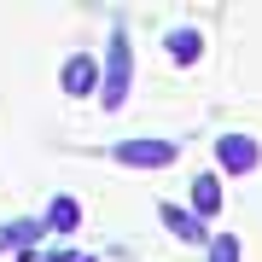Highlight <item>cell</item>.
Returning <instances> with one entry per match:
<instances>
[{"instance_id":"cell-1","label":"cell","mask_w":262,"mask_h":262,"mask_svg":"<svg viewBox=\"0 0 262 262\" xmlns=\"http://www.w3.org/2000/svg\"><path fill=\"white\" fill-rule=\"evenodd\" d=\"M128 82H134V47H128V29H111V53H105V82H99V105L117 111L128 99Z\"/></svg>"},{"instance_id":"cell-2","label":"cell","mask_w":262,"mask_h":262,"mask_svg":"<svg viewBox=\"0 0 262 262\" xmlns=\"http://www.w3.org/2000/svg\"><path fill=\"white\" fill-rule=\"evenodd\" d=\"M111 158H117L122 169H169V163L181 158V146H175V140H151V134H146V140H117Z\"/></svg>"},{"instance_id":"cell-3","label":"cell","mask_w":262,"mask_h":262,"mask_svg":"<svg viewBox=\"0 0 262 262\" xmlns=\"http://www.w3.org/2000/svg\"><path fill=\"white\" fill-rule=\"evenodd\" d=\"M256 163H262V146L251 140V134H222V140H215V169H227V175H251Z\"/></svg>"},{"instance_id":"cell-4","label":"cell","mask_w":262,"mask_h":262,"mask_svg":"<svg viewBox=\"0 0 262 262\" xmlns=\"http://www.w3.org/2000/svg\"><path fill=\"white\" fill-rule=\"evenodd\" d=\"M99 82H105L99 64H94V58H82V53L58 70V88H64V94H76V99H82V94H99Z\"/></svg>"},{"instance_id":"cell-5","label":"cell","mask_w":262,"mask_h":262,"mask_svg":"<svg viewBox=\"0 0 262 262\" xmlns=\"http://www.w3.org/2000/svg\"><path fill=\"white\" fill-rule=\"evenodd\" d=\"M163 53L175 58V64H198V58H204V35H198L192 24H175V29H163Z\"/></svg>"},{"instance_id":"cell-6","label":"cell","mask_w":262,"mask_h":262,"mask_svg":"<svg viewBox=\"0 0 262 262\" xmlns=\"http://www.w3.org/2000/svg\"><path fill=\"white\" fill-rule=\"evenodd\" d=\"M192 210H198V222H210V215H222V175H192Z\"/></svg>"},{"instance_id":"cell-7","label":"cell","mask_w":262,"mask_h":262,"mask_svg":"<svg viewBox=\"0 0 262 262\" xmlns=\"http://www.w3.org/2000/svg\"><path fill=\"white\" fill-rule=\"evenodd\" d=\"M158 215H163V227H169V233H181L187 245H210V233H204V222H198V215L175 210V204H158Z\"/></svg>"},{"instance_id":"cell-8","label":"cell","mask_w":262,"mask_h":262,"mask_svg":"<svg viewBox=\"0 0 262 262\" xmlns=\"http://www.w3.org/2000/svg\"><path fill=\"white\" fill-rule=\"evenodd\" d=\"M41 233H47V222H29V215H24V222H6V227H0V251H24L29 256V245H35Z\"/></svg>"},{"instance_id":"cell-9","label":"cell","mask_w":262,"mask_h":262,"mask_svg":"<svg viewBox=\"0 0 262 262\" xmlns=\"http://www.w3.org/2000/svg\"><path fill=\"white\" fill-rule=\"evenodd\" d=\"M47 227H53V233H76V227H82V204L58 192L53 204H47Z\"/></svg>"},{"instance_id":"cell-10","label":"cell","mask_w":262,"mask_h":262,"mask_svg":"<svg viewBox=\"0 0 262 262\" xmlns=\"http://www.w3.org/2000/svg\"><path fill=\"white\" fill-rule=\"evenodd\" d=\"M245 251H239V233H215L210 239V262H239Z\"/></svg>"}]
</instances>
